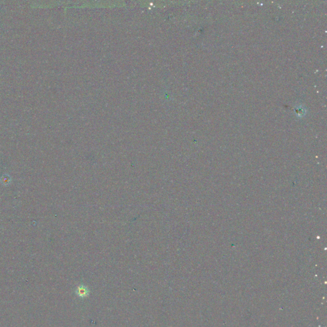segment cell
I'll return each mask as SVG.
<instances>
[{
    "instance_id": "1",
    "label": "cell",
    "mask_w": 327,
    "mask_h": 327,
    "mask_svg": "<svg viewBox=\"0 0 327 327\" xmlns=\"http://www.w3.org/2000/svg\"><path fill=\"white\" fill-rule=\"evenodd\" d=\"M75 293L79 298H85L88 297V295H90V289L88 286L84 284H81L79 286H77L75 290Z\"/></svg>"
}]
</instances>
